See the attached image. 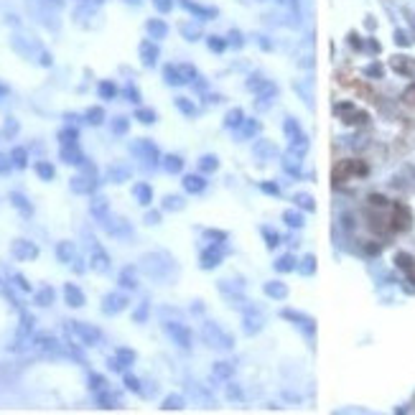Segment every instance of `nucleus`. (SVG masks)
Returning a JSON list of instances; mask_svg holds the SVG:
<instances>
[{
    "mask_svg": "<svg viewBox=\"0 0 415 415\" xmlns=\"http://www.w3.org/2000/svg\"><path fill=\"white\" fill-rule=\"evenodd\" d=\"M369 168H367V163H362V161H341L339 166H336V171H334V179H336V184H341V181H346L349 176H364Z\"/></svg>",
    "mask_w": 415,
    "mask_h": 415,
    "instance_id": "obj_1",
    "label": "nucleus"
},
{
    "mask_svg": "<svg viewBox=\"0 0 415 415\" xmlns=\"http://www.w3.org/2000/svg\"><path fill=\"white\" fill-rule=\"evenodd\" d=\"M410 222H413V216L408 211V207L403 204H395V209H392V229H410Z\"/></svg>",
    "mask_w": 415,
    "mask_h": 415,
    "instance_id": "obj_2",
    "label": "nucleus"
},
{
    "mask_svg": "<svg viewBox=\"0 0 415 415\" xmlns=\"http://www.w3.org/2000/svg\"><path fill=\"white\" fill-rule=\"evenodd\" d=\"M13 255L20 257V260H28V257H36L38 250H36L31 242H26V239H18V242L13 245Z\"/></svg>",
    "mask_w": 415,
    "mask_h": 415,
    "instance_id": "obj_3",
    "label": "nucleus"
},
{
    "mask_svg": "<svg viewBox=\"0 0 415 415\" xmlns=\"http://www.w3.org/2000/svg\"><path fill=\"white\" fill-rule=\"evenodd\" d=\"M64 296H67V303L74 306V309L84 306V293H82L77 286H67V288H64Z\"/></svg>",
    "mask_w": 415,
    "mask_h": 415,
    "instance_id": "obj_4",
    "label": "nucleus"
},
{
    "mask_svg": "<svg viewBox=\"0 0 415 415\" xmlns=\"http://www.w3.org/2000/svg\"><path fill=\"white\" fill-rule=\"evenodd\" d=\"M102 309H104V313H117V311L125 309V298L122 296H107Z\"/></svg>",
    "mask_w": 415,
    "mask_h": 415,
    "instance_id": "obj_5",
    "label": "nucleus"
},
{
    "mask_svg": "<svg viewBox=\"0 0 415 415\" xmlns=\"http://www.w3.org/2000/svg\"><path fill=\"white\" fill-rule=\"evenodd\" d=\"M74 329L79 331V336L87 341V344H95L97 339H100V334H97V329H92V326H84V323H79V321H74Z\"/></svg>",
    "mask_w": 415,
    "mask_h": 415,
    "instance_id": "obj_6",
    "label": "nucleus"
},
{
    "mask_svg": "<svg viewBox=\"0 0 415 415\" xmlns=\"http://www.w3.org/2000/svg\"><path fill=\"white\" fill-rule=\"evenodd\" d=\"M56 255H59L61 263H69V260L74 257V247H72L69 242H61V245L56 247Z\"/></svg>",
    "mask_w": 415,
    "mask_h": 415,
    "instance_id": "obj_7",
    "label": "nucleus"
},
{
    "mask_svg": "<svg viewBox=\"0 0 415 415\" xmlns=\"http://www.w3.org/2000/svg\"><path fill=\"white\" fill-rule=\"evenodd\" d=\"M92 181H87V179H82V176H77V179H72V189L77 191V194H87V191H92Z\"/></svg>",
    "mask_w": 415,
    "mask_h": 415,
    "instance_id": "obj_8",
    "label": "nucleus"
},
{
    "mask_svg": "<svg viewBox=\"0 0 415 415\" xmlns=\"http://www.w3.org/2000/svg\"><path fill=\"white\" fill-rule=\"evenodd\" d=\"M92 214L97 216V219H104V214H107V202H104V199H95V202H92Z\"/></svg>",
    "mask_w": 415,
    "mask_h": 415,
    "instance_id": "obj_9",
    "label": "nucleus"
},
{
    "mask_svg": "<svg viewBox=\"0 0 415 415\" xmlns=\"http://www.w3.org/2000/svg\"><path fill=\"white\" fill-rule=\"evenodd\" d=\"M36 171H38V176H41V179H46V181L54 179V166H51V163H38Z\"/></svg>",
    "mask_w": 415,
    "mask_h": 415,
    "instance_id": "obj_10",
    "label": "nucleus"
},
{
    "mask_svg": "<svg viewBox=\"0 0 415 415\" xmlns=\"http://www.w3.org/2000/svg\"><path fill=\"white\" fill-rule=\"evenodd\" d=\"M92 268L95 270H107V257H104V252H95V257H92Z\"/></svg>",
    "mask_w": 415,
    "mask_h": 415,
    "instance_id": "obj_11",
    "label": "nucleus"
},
{
    "mask_svg": "<svg viewBox=\"0 0 415 415\" xmlns=\"http://www.w3.org/2000/svg\"><path fill=\"white\" fill-rule=\"evenodd\" d=\"M135 196H138V199H140V204H150V189H148L145 184L135 186Z\"/></svg>",
    "mask_w": 415,
    "mask_h": 415,
    "instance_id": "obj_12",
    "label": "nucleus"
},
{
    "mask_svg": "<svg viewBox=\"0 0 415 415\" xmlns=\"http://www.w3.org/2000/svg\"><path fill=\"white\" fill-rule=\"evenodd\" d=\"M392 67H395L398 72H413V74H415V64H410V61L405 64V61H403V56H398L395 61H392Z\"/></svg>",
    "mask_w": 415,
    "mask_h": 415,
    "instance_id": "obj_13",
    "label": "nucleus"
},
{
    "mask_svg": "<svg viewBox=\"0 0 415 415\" xmlns=\"http://www.w3.org/2000/svg\"><path fill=\"white\" fill-rule=\"evenodd\" d=\"M398 265H400L403 270H415L413 257H410V255H405V252H403V255H398Z\"/></svg>",
    "mask_w": 415,
    "mask_h": 415,
    "instance_id": "obj_14",
    "label": "nucleus"
},
{
    "mask_svg": "<svg viewBox=\"0 0 415 415\" xmlns=\"http://www.w3.org/2000/svg\"><path fill=\"white\" fill-rule=\"evenodd\" d=\"M156 54H158V51L153 49V46H148V43H143V56H145L143 61H145V64H153V61H156Z\"/></svg>",
    "mask_w": 415,
    "mask_h": 415,
    "instance_id": "obj_15",
    "label": "nucleus"
},
{
    "mask_svg": "<svg viewBox=\"0 0 415 415\" xmlns=\"http://www.w3.org/2000/svg\"><path fill=\"white\" fill-rule=\"evenodd\" d=\"M100 95H102V97H115V84L102 82V84H100Z\"/></svg>",
    "mask_w": 415,
    "mask_h": 415,
    "instance_id": "obj_16",
    "label": "nucleus"
},
{
    "mask_svg": "<svg viewBox=\"0 0 415 415\" xmlns=\"http://www.w3.org/2000/svg\"><path fill=\"white\" fill-rule=\"evenodd\" d=\"M13 163L15 166H26V150L23 148H15L13 150Z\"/></svg>",
    "mask_w": 415,
    "mask_h": 415,
    "instance_id": "obj_17",
    "label": "nucleus"
},
{
    "mask_svg": "<svg viewBox=\"0 0 415 415\" xmlns=\"http://www.w3.org/2000/svg\"><path fill=\"white\" fill-rule=\"evenodd\" d=\"M51 298H54V291H51V288H46V291H41V293H38V303H41V306H49Z\"/></svg>",
    "mask_w": 415,
    "mask_h": 415,
    "instance_id": "obj_18",
    "label": "nucleus"
},
{
    "mask_svg": "<svg viewBox=\"0 0 415 415\" xmlns=\"http://www.w3.org/2000/svg\"><path fill=\"white\" fill-rule=\"evenodd\" d=\"M87 117H90L92 125H100V122H102V110H100V107H95V110L87 112Z\"/></svg>",
    "mask_w": 415,
    "mask_h": 415,
    "instance_id": "obj_19",
    "label": "nucleus"
},
{
    "mask_svg": "<svg viewBox=\"0 0 415 415\" xmlns=\"http://www.w3.org/2000/svg\"><path fill=\"white\" fill-rule=\"evenodd\" d=\"M110 176H112V181H115V184H122V181L127 179V171H125V168H115V171L110 173Z\"/></svg>",
    "mask_w": 415,
    "mask_h": 415,
    "instance_id": "obj_20",
    "label": "nucleus"
},
{
    "mask_svg": "<svg viewBox=\"0 0 415 415\" xmlns=\"http://www.w3.org/2000/svg\"><path fill=\"white\" fill-rule=\"evenodd\" d=\"M13 204H15L18 209H23V211H31V207L26 204V199H23L20 194H13Z\"/></svg>",
    "mask_w": 415,
    "mask_h": 415,
    "instance_id": "obj_21",
    "label": "nucleus"
},
{
    "mask_svg": "<svg viewBox=\"0 0 415 415\" xmlns=\"http://www.w3.org/2000/svg\"><path fill=\"white\" fill-rule=\"evenodd\" d=\"M403 100H405L408 104H415V84H410L408 90L403 92Z\"/></svg>",
    "mask_w": 415,
    "mask_h": 415,
    "instance_id": "obj_22",
    "label": "nucleus"
},
{
    "mask_svg": "<svg viewBox=\"0 0 415 415\" xmlns=\"http://www.w3.org/2000/svg\"><path fill=\"white\" fill-rule=\"evenodd\" d=\"M138 117H140L143 122H153V120H156V115H153L150 110H138Z\"/></svg>",
    "mask_w": 415,
    "mask_h": 415,
    "instance_id": "obj_23",
    "label": "nucleus"
},
{
    "mask_svg": "<svg viewBox=\"0 0 415 415\" xmlns=\"http://www.w3.org/2000/svg\"><path fill=\"white\" fill-rule=\"evenodd\" d=\"M125 130H127V120L117 117V120H115V133H125Z\"/></svg>",
    "mask_w": 415,
    "mask_h": 415,
    "instance_id": "obj_24",
    "label": "nucleus"
},
{
    "mask_svg": "<svg viewBox=\"0 0 415 415\" xmlns=\"http://www.w3.org/2000/svg\"><path fill=\"white\" fill-rule=\"evenodd\" d=\"M186 189H191V191H194V189H202V181L194 179V176H189V179H186Z\"/></svg>",
    "mask_w": 415,
    "mask_h": 415,
    "instance_id": "obj_25",
    "label": "nucleus"
},
{
    "mask_svg": "<svg viewBox=\"0 0 415 415\" xmlns=\"http://www.w3.org/2000/svg\"><path fill=\"white\" fill-rule=\"evenodd\" d=\"M166 168H168V171H179V168H181V161H179V158H168Z\"/></svg>",
    "mask_w": 415,
    "mask_h": 415,
    "instance_id": "obj_26",
    "label": "nucleus"
},
{
    "mask_svg": "<svg viewBox=\"0 0 415 415\" xmlns=\"http://www.w3.org/2000/svg\"><path fill=\"white\" fill-rule=\"evenodd\" d=\"M125 385H127V387H130V390H135V392H138V390H140V385H138V380H135V377H130V375H127V377H125Z\"/></svg>",
    "mask_w": 415,
    "mask_h": 415,
    "instance_id": "obj_27",
    "label": "nucleus"
},
{
    "mask_svg": "<svg viewBox=\"0 0 415 415\" xmlns=\"http://www.w3.org/2000/svg\"><path fill=\"white\" fill-rule=\"evenodd\" d=\"M8 168H10V163H8V158L0 153V173H8Z\"/></svg>",
    "mask_w": 415,
    "mask_h": 415,
    "instance_id": "obj_28",
    "label": "nucleus"
},
{
    "mask_svg": "<svg viewBox=\"0 0 415 415\" xmlns=\"http://www.w3.org/2000/svg\"><path fill=\"white\" fill-rule=\"evenodd\" d=\"M148 28H150L153 33H156V36H163V31H166V28H163V23H150Z\"/></svg>",
    "mask_w": 415,
    "mask_h": 415,
    "instance_id": "obj_29",
    "label": "nucleus"
},
{
    "mask_svg": "<svg viewBox=\"0 0 415 415\" xmlns=\"http://www.w3.org/2000/svg\"><path fill=\"white\" fill-rule=\"evenodd\" d=\"M163 408H166V410H168V408H181V400H179V398H168Z\"/></svg>",
    "mask_w": 415,
    "mask_h": 415,
    "instance_id": "obj_30",
    "label": "nucleus"
},
{
    "mask_svg": "<svg viewBox=\"0 0 415 415\" xmlns=\"http://www.w3.org/2000/svg\"><path fill=\"white\" fill-rule=\"evenodd\" d=\"M369 202H372L375 207H385V204H387V202L382 199V196H372V199H369Z\"/></svg>",
    "mask_w": 415,
    "mask_h": 415,
    "instance_id": "obj_31",
    "label": "nucleus"
}]
</instances>
